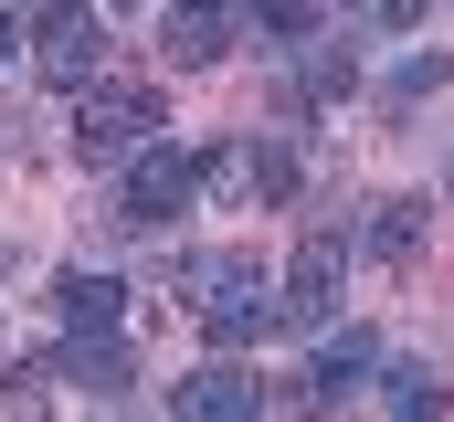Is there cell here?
I'll return each instance as SVG.
<instances>
[{"label":"cell","instance_id":"8fae6325","mask_svg":"<svg viewBox=\"0 0 454 422\" xmlns=\"http://www.w3.org/2000/svg\"><path fill=\"white\" fill-rule=\"evenodd\" d=\"M64 380H74V391H127V380H137V359H127V327H96V338H64Z\"/></svg>","mask_w":454,"mask_h":422},{"label":"cell","instance_id":"ac0fdd59","mask_svg":"<svg viewBox=\"0 0 454 422\" xmlns=\"http://www.w3.org/2000/svg\"><path fill=\"white\" fill-rule=\"evenodd\" d=\"M359 21H380V32H412V21H423V0H359Z\"/></svg>","mask_w":454,"mask_h":422},{"label":"cell","instance_id":"ba28073f","mask_svg":"<svg viewBox=\"0 0 454 422\" xmlns=\"http://www.w3.org/2000/svg\"><path fill=\"white\" fill-rule=\"evenodd\" d=\"M180 422H264V380L243 370V359H201L191 380H180Z\"/></svg>","mask_w":454,"mask_h":422},{"label":"cell","instance_id":"2e32d148","mask_svg":"<svg viewBox=\"0 0 454 422\" xmlns=\"http://www.w3.org/2000/svg\"><path fill=\"white\" fill-rule=\"evenodd\" d=\"M444 74H454L444 53H412V64H402V74H391V96H434V85H444Z\"/></svg>","mask_w":454,"mask_h":422},{"label":"cell","instance_id":"3957f363","mask_svg":"<svg viewBox=\"0 0 454 422\" xmlns=\"http://www.w3.org/2000/svg\"><path fill=\"white\" fill-rule=\"evenodd\" d=\"M212 201V169H201V148H180V137H148L127 169H116V211L137 222V232H169L180 211Z\"/></svg>","mask_w":454,"mask_h":422},{"label":"cell","instance_id":"6da1fadb","mask_svg":"<svg viewBox=\"0 0 454 422\" xmlns=\"http://www.w3.org/2000/svg\"><path fill=\"white\" fill-rule=\"evenodd\" d=\"M180 296L201 316V338H223V348H254V338L286 327V316H275V275H264L254 254H191V264H180Z\"/></svg>","mask_w":454,"mask_h":422},{"label":"cell","instance_id":"d6986e66","mask_svg":"<svg viewBox=\"0 0 454 422\" xmlns=\"http://www.w3.org/2000/svg\"><path fill=\"white\" fill-rule=\"evenodd\" d=\"M21 32H32V21H11V11H0V64H11V53H21Z\"/></svg>","mask_w":454,"mask_h":422},{"label":"cell","instance_id":"e0dca14e","mask_svg":"<svg viewBox=\"0 0 454 422\" xmlns=\"http://www.w3.org/2000/svg\"><path fill=\"white\" fill-rule=\"evenodd\" d=\"M43 380H53V370H32V359H21V370H11V412H21V422H43V402H53V391H43Z\"/></svg>","mask_w":454,"mask_h":422},{"label":"cell","instance_id":"7c38bea8","mask_svg":"<svg viewBox=\"0 0 454 422\" xmlns=\"http://www.w3.org/2000/svg\"><path fill=\"white\" fill-rule=\"evenodd\" d=\"M53 307H64V327H74V338H96V327H127V285H116V275H96V264H74V275L53 285Z\"/></svg>","mask_w":454,"mask_h":422},{"label":"cell","instance_id":"ffe728a7","mask_svg":"<svg viewBox=\"0 0 454 422\" xmlns=\"http://www.w3.org/2000/svg\"><path fill=\"white\" fill-rule=\"evenodd\" d=\"M106 11H127V0H106Z\"/></svg>","mask_w":454,"mask_h":422},{"label":"cell","instance_id":"9a60e30c","mask_svg":"<svg viewBox=\"0 0 454 422\" xmlns=\"http://www.w3.org/2000/svg\"><path fill=\"white\" fill-rule=\"evenodd\" d=\"M243 11H254L275 43H317V0H243Z\"/></svg>","mask_w":454,"mask_h":422},{"label":"cell","instance_id":"277c9868","mask_svg":"<svg viewBox=\"0 0 454 422\" xmlns=\"http://www.w3.org/2000/svg\"><path fill=\"white\" fill-rule=\"evenodd\" d=\"M32 74L85 96V85L106 74V11H96V0H43V11H32Z\"/></svg>","mask_w":454,"mask_h":422},{"label":"cell","instance_id":"9c48e42d","mask_svg":"<svg viewBox=\"0 0 454 422\" xmlns=\"http://www.w3.org/2000/svg\"><path fill=\"white\" fill-rule=\"evenodd\" d=\"M370 370H380V338H370V327H339V338H328V348L296 370V412H328V402H348Z\"/></svg>","mask_w":454,"mask_h":422},{"label":"cell","instance_id":"5bb4252c","mask_svg":"<svg viewBox=\"0 0 454 422\" xmlns=\"http://www.w3.org/2000/svg\"><path fill=\"white\" fill-rule=\"evenodd\" d=\"M296 53H307V96H317V106L359 85V53H348V43H328V32H317V43H296Z\"/></svg>","mask_w":454,"mask_h":422},{"label":"cell","instance_id":"4fadbf2b","mask_svg":"<svg viewBox=\"0 0 454 422\" xmlns=\"http://www.w3.org/2000/svg\"><path fill=\"white\" fill-rule=\"evenodd\" d=\"M391 422H454V380H423V370H391Z\"/></svg>","mask_w":454,"mask_h":422},{"label":"cell","instance_id":"44dd1931","mask_svg":"<svg viewBox=\"0 0 454 422\" xmlns=\"http://www.w3.org/2000/svg\"><path fill=\"white\" fill-rule=\"evenodd\" d=\"M444 191H454V169H444Z\"/></svg>","mask_w":454,"mask_h":422},{"label":"cell","instance_id":"52a82bcc","mask_svg":"<svg viewBox=\"0 0 454 422\" xmlns=\"http://www.w3.org/2000/svg\"><path fill=\"white\" fill-rule=\"evenodd\" d=\"M232 21H243L232 0H169V11H159V53H169L180 74H212L232 53Z\"/></svg>","mask_w":454,"mask_h":422},{"label":"cell","instance_id":"30bf717a","mask_svg":"<svg viewBox=\"0 0 454 422\" xmlns=\"http://www.w3.org/2000/svg\"><path fill=\"white\" fill-rule=\"evenodd\" d=\"M348 243H359L370 264H402V254H423V201H402V191H391V201H359V232H348Z\"/></svg>","mask_w":454,"mask_h":422},{"label":"cell","instance_id":"5b68a950","mask_svg":"<svg viewBox=\"0 0 454 422\" xmlns=\"http://www.w3.org/2000/svg\"><path fill=\"white\" fill-rule=\"evenodd\" d=\"M339 285H348V243H339V232H317V243H296V264L275 275V316H286V338H307V327H328V316H339Z\"/></svg>","mask_w":454,"mask_h":422},{"label":"cell","instance_id":"8992f818","mask_svg":"<svg viewBox=\"0 0 454 422\" xmlns=\"http://www.w3.org/2000/svg\"><path fill=\"white\" fill-rule=\"evenodd\" d=\"M201 169H212V191H254V201H296V180H307V159H296L286 137H232V148H201Z\"/></svg>","mask_w":454,"mask_h":422},{"label":"cell","instance_id":"7a4b0ae2","mask_svg":"<svg viewBox=\"0 0 454 422\" xmlns=\"http://www.w3.org/2000/svg\"><path fill=\"white\" fill-rule=\"evenodd\" d=\"M159 127H169V116H159V85L96 74V85L74 96V159H85V169H127V159H137Z\"/></svg>","mask_w":454,"mask_h":422}]
</instances>
